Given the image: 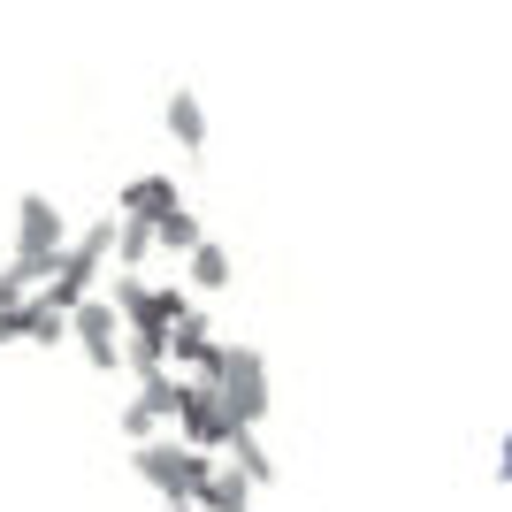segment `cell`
<instances>
[{
  "mask_svg": "<svg viewBox=\"0 0 512 512\" xmlns=\"http://www.w3.org/2000/svg\"><path fill=\"white\" fill-rule=\"evenodd\" d=\"M130 467H138V482H153V490L169 497V505H192L222 459H214V451L176 444V436H146V444H130Z\"/></svg>",
  "mask_w": 512,
  "mask_h": 512,
  "instance_id": "6da1fadb",
  "label": "cell"
},
{
  "mask_svg": "<svg viewBox=\"0 0 512 512\" xmlns=\"http://www.w3.org/2000/svg\"><path fill=\"white\" fill-rule=\"evenodd\" d=\"M107 253H115V214H107V222H92L85 237H69L62 260H54V276L39 283V299L54 306V314L85 306V299H92V283H100V268H107Z\"/></svg>",
  "mask_w": 512,
  "mask_h": 512,
  "instance_id": "7a4b0ae2",
  "label": "cell"
},
{
  "mask_svg": "<svg viewBox=\"0 0 512 512\" xmlns=\"http://www.w3.org/2000/svg\"><path fill=\"white\" fill-rule=\"evenodd\" d=\"M62 245H69V230H62V214H54V199L23 192L16 199V260H8V268H23L31 283H46L54 260H62Z\"/></svg>",
  "mask_w": 512,
  "mask_h": 512,
  "instance_id": "3957f363",
  "label": "cell"
},
{
  "mask_svg": "<svg viewBox=\"0 0 512 512\" xmlns=\"http://www.w3.org/2000/svg\"><path fill=\"white\" fill-rule=\"evenodd\" d=\"M214 390H222V406H230L237 428H260V421H268V406H276V398H268V360H260L253 344H230V352H222Z\"/></svg>",
  "mask_w": 512,
  "mask_h": 512,
  "instance_id": "277c9868",
  "label": "cell"
},
{
  "mask_svg": "<svg viewBox=\"0 0 512 512\" xmlns=\"http://www.w3.org/2000/svg\"><path fill=\"white\" fill-rule=\"evenodd\" d=\"M115 314H123V329H176V321L192 314V291L184 283H146V276H115Z\"/></svg>",
  "mask_w": 512,
  "mask_h": 512,
  "instance_id": "5b68a950",
  "label": "cell"
},
{
  "mask_svg": "<svg viewBox=\"0 0 512 512\" xmlns=\"http://www.w3.org/2000/svg\"><path fill=\"white\" fill-rule=\"evenodd\" d=\"M230 436H237V421H230V406H222V390L184 375V398H176V444L214 451V459H222V451H230Z\"/></svg>",
  "mask_w": 512,
  "mask_h": 512,
  "instance_id": "8992f818",
  "label": "cell"
},
{
  "mask_svg": "<svg viewBox=\"0 0 512 512\" xmlns=\"http://www.w3.org/2000/svg\"><path fill=\"white\" fill-rule=\"evenodd\" d=\"M69 337H77L85 367H100V375H115V367H123V314H115V299L69 306Z\"/></svg>",
  "mask_w": 512,
  "mask_h": 512,
  "instance_id": "52a82bcc",
  "label": "cell"
},
{
  "mask_svg": "<svg viewBox=\"0 0 512 512\" xmlns=\"http://www.w3.org/2000/svg\"><path fill=\"white\" fill-rule=\"evenodd\" d=\"M222 352H230V344H222V337L207 329V314H199V306H192V314H184V321L169 329V360L184 367L192 383H214V375H222Z\"/></svg>",
  "mask_w": 512,
  "mask_h": 512,
  "instance_id": "ba28073f",
  "label": "cell"
},
{
  "mask_svg": "<svg viewBox=\"0 0 512 512\" xmlns=\"http://www.w3.org/2000/svg\"><path fill=\"white\" fill-rule=\"evenodd\" d=\"M169 207H184L176 176H130L123 192H115V214H146V222H161Z\"/></svg>",
  "mask_w": 512,
  "mask_h": 512,
  "instance_id": "9c48e42d",
  "label": "cell"
},
{
  "mask_svg": "<svg viewBox=\"0 0 512 512\" xmlns=\"http://www.w3.org/2000/svg\"><path fill=\"white\" fill-rule=\"evenodd\" d=\"M153 253H161V245H153V222H146V214H115V260H123V276H146Z\"/></svg>",
  "mask_w": 512,
  "mask_h": 512,
  "instance_id": "30bf717a",
  "label": "cell"
},
{
  "mask_svg": "<svg viewBox=\"0 0 512 512\" xmlns=\"http://www.w3.org/2000/svg\"><path fill=\"white\" fill-rule=\"evenodd\" d=\"M199 512H253V482H245V474L230 467V459H222V467L207 474V490L192 497Z\"/></svg>",
  "mask_w": 512,
  "mask_h": 512,
  "instance_id": "8fae6325",
  "label": "cell"
},
{
  "mask_svg": "<svg viewBox=\"0 0 512 512\" xmlns=\"http://www.w3.org/2000/svg\"><path fill=\"white\" fill-rule=\"evenodd\" d=\"M169 138L184 153H207V107H199V92H184V85L169 92Z\"/></svg>",
  "mask_w": 512,
  "mask_h": 512,
  "instance_id": "7c38bea8",
  "label": "cell"
},
{
  "mask_svg": "<svg viewBox=\"0 0 512 512\" xmlns=\"http://www.w3.org/2000/svg\"><path fill=\"white\" fill-rule=\"evenodd\" d=\"M184 283H192V291H230V253H222V245H214V237H207V245H192V253H184Z\"/></svg>",
  "mask_w": 512,
  "mask_h": 512,
  "instance_id": "4fadbf2b",
  "label": "cell"
},
{
  "mask_svg": "<svg viewBox=\"0 0 512 512\" xmlns=\"http://www.w3.org/2000/svg\"><path fill=\"white\" fill-rule=\"evenodd\" d=\"M153 245L184 260V253H192V245H207V230H199V214H192V207H169V214H161V222H153Z\"/></svg>",
  "mask_w": 512,
  "mask_h": 512,
  "instance_id": "5bb4252c",
  "label": "cell"
},
{
  "mask_svg": "<svg viewBox=\"0 0 512 512\" xmlns=\"http://www.w3.org/2000/svg\"><path fill=\"white\" fill-rule=\"evenodd\" d=\"M230 467L245 474L253 490H260V482H276V459H268V444H260V428H237V436H230Z\"/></svg>",
  "mask_w": 512,
  "mask_h": 512,
  "instance_id": "9a60e30c",
  "label": "cell"
},
{
  "mask_svg": "<svg viewBox=\"0 0 512 512\" xmlns=\"http://www.w3.org/2000/svg\"><path fill=\"white\" fill-rule=\"evenodd\" d=\"M115 428H123L130 444H146V436H161V413H153V406H146V398H130V406H123V413H115Z\"/></svg>",
  "mask_w": 512,
  "mask_h": 512,
  "instance_id": "2e32d148",
  "label": "cell"
},
{
  "mask_svg": "<svg viewBox=\"0 0 512 512\" xmlns=\"http://www.w3.org/2000/svg\"><path fill=\"white\" fill-rule=\"evenodd\" d=\"M497 474L512 482V428H505V444H497Z\"/></svg>",
  "mask_w": 512,
  "mask_h": 512,
  "instance_id": "e0dca14e",
  "label": "cell"
},
{
  "mask_svg": "<svg viewBox=\"0 0 512 512\" xmlns=\"http://www.w3.org/2000/svg\"><path fill=\"white\" fill-rule=\"evenodd\" d=\"M169 512H199V505H169Z\"/></svg>",
  "mask_w": 512,
  "mask_h": 512,
  "instance_id": "ac0fdd59",
  "label": "cell"
}]
</instances>
